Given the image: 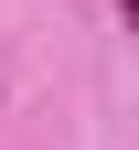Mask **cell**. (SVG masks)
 <instances>
[{
  "label": "cell",
  "mask_w": 139,
  "mask_h": 150,
  "mask_svg": "<svg viewBox=\"0 0 139 150\" xmlns=\"http://www.w3.org/2000/svg\"><path fill=\"white\" fill-rule=\"evenodd\" d=\"M128 32H139V0H128Z\"/></svg>",
  "instance_id": "1"
}]
</instances>
